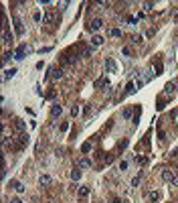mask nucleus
<instances>
[{
    "label": "nucleus",
    "instance_id": "6ab92c4d",
    "mask_svg": "<svg viewBox=\"0 0 178 203\" xmlns=\"http://www.w3.org/2000/svg\"><path fill=\"white\" fill-rule=\"evenodd\" d=\"M134 91H136V85H134L132 81H130V83H128V85H126V93H128V96H132Z\"/></svg>",
    "mask_w": 178,
    "mask_h": 203
},
{
    "label": "nucleus",
    "instance_id": "2f4dec72",
    "mask_svg": "<svg viewBox=\"0 0 178 203\" xmlns=\"http://www.w3.org/2000/svg\"><path fill=\"white\" fill-rule=\"evenodd\" d=\"M77 114H79V106H73L71 108V116H77Z\"/></svg>",
    "mask_w": 178,
    "mask_h": 203
},
{
    "label": "nucleus",
    "instance_id": "ddd939ff",
    "mask_svg": "<svg viewBox=\"0 0 178 203\" xmlns=\"http://www.w3.org/2000/svg\"><path fill=\"white\" fill-rule=\"evenodd\" d=\"M89 193H91V189H89V187H79V197H81V199L89 197Z\"/></svg>",
    "mask_w": 178,
    "mask_h": 203
},
{
    "label": "nucleus",
    "instance_id": "9b49d317",
    "mask_svg": "<svg viewBox=\"0 0 178 203\" xmlns=\"http://www.w3.org/2000/svg\"><path fill=\"white\" fill-rule=\"evenodd\" d=\"M71 179H73L75 183H77V181L81 179V171H79V166H75V169L71 171Z\"/></svg>",
    "mask_w": 178,
    "mask_h": 203
},
{
    "label": "nucleus",
    "instance_id": "4be33fe9",
    "mask_svg": "<svg viewBox=\"0 0 178 203\" xmlns=\"http://www.w3.org/2000/svg\"><path fill=\"white\" fill-rule=\"evenodd\" d=\"M140 179H142V171H140V175H136V177L132 179V187H136V185L140 183Z\"/></svg>",
    "mask_w": 178,
    "mask_h": 203
},
{
    "label": "nucleus",
    "instance_id": "dca6fc26",
    "mask_svg": "<svg viewBox=\"0 0 178 203\" xmlns=\"http://www.w3.org/2000/svg\"><path fill=\"white\" fill-rule=\"evenodd\" d=\"M91 45H93V47H99V45H103V37H93V39H91Z\"/></svg>",
    "mask_w": 178,
    "mask_h": 203
},
{
    "label": "nucleus",
    "instance_id": "c85d7f7f",
    "mask_svg": "<svg viewBox=\"0 0 178 203\" xmlns=\"http://www.w3.org/2000/svg\"><path fill=\"white\" fill-rule=\"evenodd\" d=\"M122 53H124L126 57H130V55H132V49H130V47H124V49H122Z\"/></svg>",
    "mask_w": 178,
    "mask_h": 203
},
{
    "label": "nucleus",
    "instance_id": "0eeeda50",
    "mask_svg": "<svg viewBox=\"0 0 178 203\" xmlns=\"http://www.w3.org/2000/svg\"><path fill=\"white\" fill-rule=\"evenodd\" d=\"M176 177V173L174 171H162V179L166 181V183H172V179Z\"/></svg>",
    "mask_w": 178,
    "mask_h": 203
},
{
    "label": "nucleus",
    "instance_id": "423d86ee",
    "mask_svg": "<svg viewBox=\"0 0 178 203\" xmlns=\"http://www.w3.org/2000/svg\"><path fill=\"white\" fill-rule=\"evenodd\" d=\"M53 20H55V12H53V10L49 8V10L44 12V16H43V22H44V25H51Z\"/></svg>",
    "mask_w": 178,
    "mask_h": 203
},
{
    "label": "nucleus",
    "instance_id": "7ed1b4c3",
    "mask_svg": "<svg viewBox=\"0 0 178 203\" xmlns=\"http://www.w3.org/2000/svg\"><path fill=\"white\" fill-rule=\"evenodd\" d=\"M49 71H51V79H61L63 77V69L61 67H51Z\"/></svg>",
    "mask_w": 178,
    "mask_h": 203
},
{
    "label": "nucleus",
    "instance_id": "c756f323",
    "mask_svg": "<svg viewBox=\"0 0 178 203\" xmlns=\"http://www.w3.org/2000/svg\"><path fill=\"white\" fill-rule=\"evenodd\" d=\"M144 8H146V10H152V8H154V2H144Z\"/></svg>",
    "mask_w": 178,
    "mask_h": 203
},
{
    "label": "nucleus",
    "instance_id": "a878e982",
    "mask_svg": "<svg viewBox=\"0 0 178 203\" xmlns=\"http://www.w3.org/2000/svg\"><path fill=\"white\" fill-rule=\"evenodd\" d=\"M136 162H138V164H146L148 159H146V157H136Z\"/></svg>",
    "mask_w": 178,
    "mask_h": 203
},
{
    "label": "nucleus",
    "instance_id": "412c9836",
    "mask_svg": "<svg viewBox=\"0 0 178 203\" xmlns=\"http://www.w3.org/2000/svg\"><path fill=\"white\" fill-rule=\"evenodd\" d=\"M91 53H93V47H87V49H83V51H81V55H83V57H91Z\"/></svg>",
    "mask_w": 178,
    "mask_h": 203
},
{
    "label": "nucleus",
    "instance_id": "f03ea898",
    "mask_svg": "<svg viewBox=\"0 0 178 203\" xmlns=\"http://www.w3.org/2000/svg\"><path fill=\"white\" fill-rule=\"evenodd\" d=\"M14 31H16V35L20 37L22 33H24V27H22V20L18 18V16H14Z\"/></svg>",
    "mask_w": 178,
    "mask_h": 203
},
{
    "label": "nucleus",
    "instance_id": "6e6552de",
    "mask_svg": "<svg viewBox=\"0 0 178 203\" xmlns=\"http://www.w3.org/2000/svg\"><path fill=\"white\" fill-rule=\"evenodd\" d=\"M61 114H63V108H61L59 104H55V106L51 108V116H53V118H57V116H61Z\"/></svg>",
    "mask_w": 178,
    "mask_h": 203
},
{
    "label": "nucleus",
    "instance_id": "2eb2a0df",
    "mask_svg": "<svg viewBox=\"0 0 178 203\" xmlns=\"http://www.w3.org/2000/svg\"><path fill=\"white\" fill-rule=\"evenodd\" d=\"M39 183H41V185H51V177H49V175H41Z\"/></svg>",
    "mask_w": 178,
    "mask_h": 203
},
{
    "label": "nucleus",
    "instance_id": "cd10ccee",
    "mask_svg": "<svg viewBox=\"0 0 178 203\" xmlns=\"http://www.w3.org/2000/svg\"><path fill=\"white\" fill-rule=\"evenodd\" d=\"M89 148H91V142H85V144L81 146V152H89Z\"/></svg>",
    "mask_w": 178,
    "mask_h": 203
},
{
    "label": "nucleus",
    "instance_id": "c9c22d12",
    "mask_svg": "<svg viewBox=\"0 0 178 203\" xmlns=\"http://www.w3.org/2000/svg\"><path fill=\"white\" fill-rule=\"evenodd\" d=\"M174 173H176V175H178V169H176V171H174Z\"/></svg>",
    "mask_w": 178,
    "mask_h": 203
},
{
    "label": "nucleus",
    "instance_id": "39448f33",
    "mask_svg": "<svg viewBox=\"0 0 178 203\" xmlns=\"http://www.w3.org/2000/svg\"><path fill=\"white\" fill-rule=\"evenodd\" d=\"M29 144V134L26 132H20L18 134V148H22V146H26Z\"/></svg>",
    "mask_w": 178,
    "mask_h": 203
},
{
    "label": "nucleus",
    "instance_id": "473e14b6",
    "mask_svg": "<svg viewBox=\"0 0 178 203\" xmlns=\"http://www.w3.org/2000/svg\"><path fill=\"white\" fill-rule=\"evenodd\" d=\"M33 18H35V22H39V20H41V14H39V12H35V14H33Z\"/></svg>",
    "mask_w": 178,
    "mask_h": 203
},
{
    "label": "nucleus",
    "instance_id": "f704fd0d",
    "mask_svg": "<svg viewBox=\"0 0 178 203\" xmlns=\"http://www.w3.org/2000/svg\"><path fill=\"white\" fill-rule=\"evenodd\" d=\"M10 203H22V201H20L18 197H14V199H10Z\"/></svg>",
    "mask_w": 178,
    "mask_h": 203
},
{
    "label": "nucleus",
    "instance_id": "b1692460",
    "mask_svg": "<svg viewBox=\"0 0 178 203\" xmlns=\"http://www.w3.org/2000/svg\"><path fill=\"white\" fill-rule=\"evenodd\" d=\"M174 89H176L174 83H168V85H166V93H174Z\"/></svg>",
    "mask_w": 178,
    "mask_h": 203
},
{
    "label": "nucleus",
    "instance_id": "bb28decb",
    "mask_svg": "<svg viewBox=\"0 0 178 203\" xmlns=\"http://www.w3.org/2000/svg\"><path fill=\"white\" fill-rule=\"evenodd\" d=\"M109 35L111 37H122V31L120 29H113V31H109Z\"/></svg>",
    "mask_w": 178,
    "mask_h": 203
},
{
    "label": "nucleus",
    "instance_id": "f257e3e1",
    "mask_svg": "<svg viewBox=\"0 0 178 203\" xmlns=\"http://www.w3.org/2000/svg\"><path fill=\"white\" fill-rule=\"evenodd\" d=\"M2 43L4 45H12V35H10L8 27H4V31H2Z\"/></svg>",
    "mask_w": 178,
    "mask_h": 203
},
{
    "label": "nucleus",
    "instance_id": "72a5a7b5",
    "mask_svg": "<svg viewBox=\"0 0 178 203\" xmlns=\"http://www.w3.org/2000/svg\"><path fill=\"white\" fill-rule=\"evenodd\" d=\"M61 130H63V132H67V130H69V124H67V122H65V124H61Z\"/></svg>",
    "mask_w": 178,
    "mask_h": 203
},
{
    "label": "nucleus",
    "instance_id": "f3484780",
    "mask_svg": "<svg viewBox=\"0 0 178 203\" xmlns=\"http://www.w3.org/2000/svg\"><path fill=\"white\" fill-rule=\"evenodd\" d=\"M79 166H81V169H89V166H91V161H89V159H81V161H79Z\"/></svg>",
    "mask_w": 178,
    "mask_h": 203
},
{
    "label": "nucleus",
    "instance_id": "1a4fd4ad",
    "mask_svg": "<svg viewBox=\"0 0 178 203\" xmlns=\"http://www.w3.org/2000/svg\"><path fill=\"white\" fill-rule=\"evenodd\" d=\"M24 55H26V47L22 45V47H18V51L14 53V59H24Z\"/></svg>",
    "mask_w": 178,
    "mask_h": 203
},
{
    "label": "nucleus",
    "instance_id": "9d476101",
    "mask_svg": "<svg viewBox=\"0 0 178 203\" xmlns=\"http://www.w3.org/2000/svg\"><path fill=\"white\" fill-rule=\"evenodd\" d=\"M10 185L14 187V191H16V193H24V185H22L20 181H12Z\"/></svg>",
    "mask_w": 178,
    "mask_h": 203
},
{
    "label": "nucleus",
    "instance_id": "7c9ffc66",
    "mask_svg": "<svg viewBox=\"0 0 178 203\" xmlns=\"http://www.w3.org/2000/svg\"><path fill=\"white\" fill-rule=\"evenodd\" d=\"M10 57H12V53H10V51H6V53H4V57H2V61H4V63H6V61H8V59H10Z\"/></svg>",
    "mask_w": 178,
    "mask_h": 203
},
{
    "label": "nucleus",
    "instance_id": "393cba45",
    "mask_svg": "<svg viewBox=\"0 0 178 203\" xmlns=\"http://www.w3.org/2000/svg\"><path fill=\"white\" fill-rule=\"evenodd\" d=\"M120 171H128V161H120Z\"/></svg>",
    "mask_w": 178,
    "mask_h": 203
},
{
    "label": "nucleus",
    "instance_id": "aec40b11",
    "mask_svg": "<svg viewBox=\"0 0 178 203\" xmlns=\"http://www.w3.org/2000/svg\"><path fill=\"white\" fill-rule=\"evenodd\" d=\"M132 108H126V110H124V120H130V118H132Z\"/></svg>",
    "mask_w": 178,
    "mask_h": 203
},
{
    "label": "nucleus",
    "instance_id": "20e7f679",
    "mask_svg": "<svg viewBox=\"0 0 178 203\" xmlns=\"http://www.w3.org/2000/svg\"><path fill=\"white\" fill-rule=\"evenodd\" d=\"M101 27H103V20H101V18H93V20L89 22V29H91V31H99Z\"/></svg>",
    "mask_w": 178,
    "mask_h": 203
},
{
    "label": "nucleus",
    "instance_id": "4468645a",
    "mask_svg": "<svg viewBox=\"0 0 178 203\" xmlns=\"http://www.w3.org/2000/svg\"><path fill=\"white\" fill-rule=\"evenodd\" d=\"M14 73H16V69H14V67L6 69V71H4V79H10V77H14Z\"/></svg>",
    "mask_w": 178,
    "mask_h": 203
},
{
    "label": "nucleus",
    "instance_id": "5701e85b",
    "mask_svg": "<svg viewBox=\"0 0 178 203\" xmlns=\"http://www.w3.org/2000/svg\"><path fill=\"white\" fill-rule=\"evenodd\" d=\"M105 65L109 67V71H115V69H118V67H115V63H113L111 59H107V63H105Z\"/></svg>",
    "mask_w": 178,
    "mask_h": 203
},
{
    "label": "nucleus",
    "instance_id": "a211bd4d",
    "mask_svg": "<svg viewBox=\"0 0 178 203\" xmlns=\"http://www.w3.org/2000/svg\"><path fill=\"white\" fill-rule=\"evenodd\" d=\"M156 201H158V193H156V191H152V193L148 195V203H156Z\"/></svg>",
    "mask_w": 178,
    "mask_h": 203
},
{
    "label": "nucleus",
    "instance_id": "f8f14e48",
    "mask_svg": "<svg viewBox=\"0 0 178 203\" xmlns=\"http://www.w3.org/2000/svg\"><path fill=\"white\" fill-rule=\"evenodd\" d=\"M14 126H16L20 132H24V130H26V124H24V120H20V118H16V120H14Z\"/></svg>",
    "mask_w": 178,
    "mask_h": 203
}]
</instances>
